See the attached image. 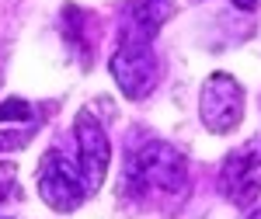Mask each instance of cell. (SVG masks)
I'll return each mask as SVG.
<instances>
[{
    "label": "cell",
    "instance_id": "4",
    "mask_svg": "<svg viewBox=\"0 0 261 219\" xmlns=\"http://www.w3.org/2000/svg\"><path fill=\"white\" fill-rule=\"evenodd\" d=\"M73 146H77L73 163L81 171V181L87 188V195H94L101 188V181H105V174H108V163H112V143L105 136L98 115L87 112V108L73 122Z\"/></svg>",
    "mask_w": 261,
    "mask_h": 219
},
{
    "label": "cell",
    "instance_id": "7",
    "mask_svg": "<svg viewBox=\"0 0 261 219\" xmlns=\"http://www.w3.org/2000/svg\"><path fill=\"white\" fill-rule=\"evenodd\" d=\"M171 14H174V0H129L119 42H153Z\"/></svg>",
    "mask_w": 261,
    "mask_h": 219
},
{
    "label": "cell",
    "instance_id": "9",
    "mask_svg": "<svg viewBox=\"0 0 261 219\" xmlns=\"http://www.w3.org/2000/svg\"><path fill=\"white\" fill-rule=\"evenodd\" d=\"M32 132H0V150H21L28 146Z\"/></svg>",
    "mask_w": 261,
    "mask_h": 219
},
{
    "label": "cell",
    "instance_id": "1",
    "mask_svg": "<svg viewBox=\"0 0 261 219\" xmlns=\"http://www.w3.org/2000/svg\"><path fill=\"white\" fill-rule=\"evenodd\" d=\"M188 178V163L171 143L146 140L125 157V171H122V184L125 195H174L185 188Z\"/></svg>",
    "mask_w": 261,
    "mask_h": 219
},
{
    "label": "cell",
    "instance_id": "11",
    "mask_svg": "<svg viewBox=\"0 0 261 219\" xmlns=\"http://www.w3.org/2000/svg\"><path fill=\"white\" fill-rule=\"evenodd\" d=\"M251 219H261V209H254V216H251Z\"/></svg>",
    "mask_w": 261,
    "mask_h": 219
},
{
    "label": "cell",
    "instance_id": "3",
    "mask_svg": "<svg viewBox=\"0 0 261 219\" xmlns=\"http://www.w3.org/2000/svg\"><path fill=\"white\" fill-rule=\"evenodd\" d=\"M35 181H39L42 202L49 209H56V212H73L77 205H84V202L91 199L87 188H84V181H81L77 163L66 157L63 150H45Z\"/></svg>",
    "mask_w": 261,
    "mask_h": 219
},
{
    "label": "cell",
    "instance_id": "5",
    "mask_svg": "<svg viewBox=\"0 0 261 219\" xmlns=\"http://www.w3.org/2000/svg\"><path fill=\"white\" fill-rule=\"evenodd\" d=\"M244 119V87L230 73H213L202 84V125L213 136L233 132Z\"/></svg>",
    "mask_w": 261,
    "mask_h": 219
},
{
    "label": "cell",
    "instance_id": "2",
    "mask_svg": "<svg viewBox=\"0 0 261 219\" xmlns=\"http://www.w3.org/2000/svg\"><path fill=\"white\" fill-rule=\"evenodd\" d=\"M108 66L129 101H143L161 84V56L153 52V42H119Z\"/></svg>",
    "mask_w": 261,
    "mask_h": 219
},
{
    "label": "cell",
    "instance_id": "10",
    "mask_svg": "<svg viewBox=\"0 0 261 219\" xmlns=\"http://www.w3.org/2000/svg\"><path fill=\"white\" fill-rule=\"evenodd\" d=\"M230 4H233V7H241V11H254L261 0H230Z\"/></svg>",
    "mask_w": 261,
    "mask_h": 219
},
{
    "label": "cell",
    "instance_id": "6",
    "mask_svg": "<svg viewBox=\"0 0 261 219\" xmlns=\"http://www.w3.org/2000/svg\"><path fill=\"white\" fill-rule=\"evenodd\" d=\"M223 191L230 195L233 205H251L261 191V143H244L233 150L220 174Z\"/></svg>",
    "mask_w": 261,
    "mask_h": 219
},
{
    "label": "cell",
    "instance_id": "8",
    "mask_svg": "<svg viewBox=\"0 0 261 219\" xmlns=\"http://www.w3.org/2000/svg\"><path fill=\"white\" fill-rule=\"evenodd\" d=\"M0 119H32V104L28 101H21V98H11V101H4L0 104Z\"/></svg>",
    "mask_w": 261,
    "mask_h": 219
}]
</instances>
